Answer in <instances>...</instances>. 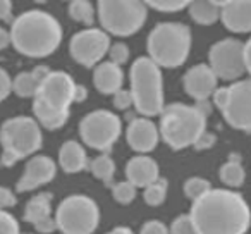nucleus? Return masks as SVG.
Masks as SVG:
<instances>
[{
	"mask_svg": "<svg viewBox=\"0 0 251 234\" xmlns=\"http://www.w3.org/2000/svg\"><path fill=\"white\" fill-rule=\"evenodd\" d=\"M189 215L198 234H246L251 227V207L230 188H212L196 198Z\"/></svg>",
	"mask_w": 251,
	"mask_h": 234,
	"instance_id": "obj_1",
	"label": "nucleus"
},
{
	"mask_svg": "<svg viewBox=\"0 0 251 234\" xmlns=\"http://www.w3.org/2000/svg\"><path fill=\"white\" fill-rule=\"evenodd\" d=\"M9 40L23 55L47 57L59 49L62 26L49 12L28 11L14 19Z\"/></svg>",
	"mask_w": 251,
	"mask_h": 234,
	"instance_id": "obj_2",
	"label": "nucleus"
},
{
	"mask_svg": "<svg viewBox=\"0 0 251 234\" xmlns=\"http://www.w3.org/2000/svg\"><path fill=\"white\" fill-rule=\"evenodd\" d=\"M206 130V114L198 105L171 104L160 112V140L172 150L193 147L198 136Z\"/></svg>",
	"mask_w": 251,
	"mask_h": 234,
	"instance_id": "obj_3",
	"label": "nucleus"
},
{
	"mask_svg": "<svg viewBox=\"0 0 251 234\" xmlns=\"http://www.w3.org/2000/svg\"><path fill=\"white\" fill-rule=\"evenodd\" d=\"M43 145L42 126L35 117L16 115L0 126V165L12 167L19 160L40 152Z\"/></svg>",
	"mask_w": 251,
	"mask_h": 234,
	"instance_id": "obj_4",
	"label": "nucleus"
},
{
	"mask_svg": "<svg viewBox=\"0 0 251 234\" xmlns=\"http://www.w3.org/2000/svg\"><path fill=\"white\" fill-rule=\"evenodd\" d=\"M131 95L134 108L145 117L160 115L165 107L164 98V78L160 66L150 57H140L131 67Z\"/></svg>",
	"mask_w": 251,
	"mask_h": 234,
	"instance_id": "obj_5",
	"label": "nucleus"
},
{
	"mask_svg": "<svg viewBox=\"0 0 251 234\" xmlns=\"http://www.w3.org/2000/svg\"><path fill=\"white\" fill-rule=\"evenodd\" d=\"M191 50V31L179 23H162L148 36L150 59L160 67H179Z\"/></svg>",
	"mask_w": 251,
	"mask_h": 234,
	"instance_id": "obj_6",
	"label": "nucleus"
},
{
	"mask_svg": "<svg viewBox=\"0 0 251 234\" xmlns=\"http://www.w3.org/2000/svg\"><path fill=\"white\" fill-rule=\"evenodd\" d=\"M53 219L60 234H93L100 224V207L88 195H69L59 203Z\"/></svg>",
	"mask_w": 251,
	"mask_h": 234,
	"instance_id": "obj_7",
	"label": "nucleus"
},
{
	"mask_svg": "<svg viewBox=\"0 0 251 234\" xmlns=\"http://www.w3.org/2000/svg\"><path fill=\"white\" fill-rule=\"evenodd\" d=\"M98 18L105 31L131 36L147 21L145 0H98Z\"/></svg>",
	"mask_w": 251,
	"mask_h": 234,
	"instance_id": "obj_8",
	"label": "nucleus"
},
{
	"mask_svg": "<svg viewBox=\"0 0 251 234\" xmlns=\"http://www.w3.org/2000/svg\"><path fill=\"white\" fill-rule=\"evenodd\" d=\"M122 133V121L115 112L98 108L86 114L79 123L81 141L88 148L108 154Z\"/></svg>",
	"mask_w": 251,
	"mask_h": 234,
	"instance_id": "obj_9",
	"label": "nucleus"
},
{
	"mask_svg": "<svg viewBox=\"0 0 251 234\" xmlns=\"http://www.w3.org/2000/svg\"><path fill=\"white\" fill-rule=\"evenodd\" d=\"M210 67L219 79L236 81L246 73L244 64V43L227 38L220 40L210 49L208 53Z\"/></svg>",
	"mask_w": 251,
	"mask_h": 234,
	"instance_id": "obj_10",
	"label": "nucleus"
},
{
	"mask_svg": "<svg viewBox=\"0 0 251 234\" xmlns=\"http://www.w3.org/2000/svg\"><path fill=\"white\" fill-rule=\"evenodd\" d=\"M222 117L232 130L251 133V81H237L227 86V98L220 108Z\"/></svg>",
	"mask_w": 251,
	"mask_h": 234,
	"instance_id": "obj_11",
	"label": "nucleus"
},
{
	"mask_svg": "<svg viewBox=\"0 0 251 234\" xmlns=\"http://www.w3.org/2000/svg\"><path fill=\"white\" fill-rule=\"evenodd\" d=\"M110 49V38L107 31L97 28H90L79 31L71 40V55L77 64L84 67H93L107 55Z\"/></svg>",
	"mask_w": 251,
	"mask_h": 234,
	"instance_id": "obj_12",
	"label": "nucleus"
},
{
	"mask_svg": "<svg viewBox=\"0 0 251 234\" xmlns=\"http://www.w3.org/2000/svg\"><path fill=\"white\" fill-rule=\"evenodd\" d=\"M74 90L76 83L69 74L64 71H50L40 84L35 98H40L47 105L59 110H69L71 105L74 104Z\"/></svg>",
	"mask_w": 251,
	"mask_h": 234,
	"instance_id": "obj_13",
	"label": "nucleus"
},
{
	"mask_svg": "<svg viewBox=\"0 0 251 234\" xmlns=\"http://www.w3.org/2000/svg\"><path fill=\"white\" fill-rule=\"evenodd\" d=\"M57 176V164L49 155H31L21 178L16 182V193H28L49 184Z\"/></svg>",
	"mask_w": 251,
	"mask_h": 234,
	"instance_id": "obj_14",
	"label": "nucleus"
},
{
	"mask_svg": "<svg viewBox=\"0 0 251 234\" xmlns=\"http://www.w3.org/2000/svg\"><path fill=\"white\" fill-rule=\"evenodd\" d=\"M126 141L136 154H150L160 141V131L150 117H145V115L136 117V119H131L129 126L126 130Z\"/></svg>",
	"mask_w": 251,
	"mask_h": 234,
	"instance_id": "obj_15",
	"label": "nucleus"
},
{
	"mask_svg": "<svg viewBox=\"0 0 251 234\" xmlns=\"http://www.w3.org/2000/svg\"><path fill=\"white\" fill-rule=\"evenodd\" d=\"M184 90L191 98L198 100H208L217 90V83L219 78L213 73V69L206 64H198V66L191 67L188 73L184 74Z\"/></svg>",
	"mask_w": 251,
	"mask_h": 234,
	"instance_id": "obj_16",
	"label": "nucleus"
},
{
	"mask_svg": "<svg viewBox=\"0 0 251 234\" xmlns=\"http://www.w3.org/2000/svg\"><path fill=\"white\" fill-rule=\"evenodd\" d=\"M124 174L126 179L133 182L136 188H145L160 178V167L158 162L148 154H136L126 162Z\"/></svg>",
	"mask_w": 251,
	"mask_h": 234,
	"instance_id": "obj_17",
	"label": "nucleus"
},
{
	"mask_svg": "<svg viewBox=\"0 0 251 234\" xmlns=\"http://www.w3.org/2000/svg\"><path fill=\"white\" fill-rule=\"evenodd\" d=\"M224 26L234 33H251V0H230L220 9Z\"/></svg>",
	"mask_w": 251,
	"mask_h": 234,
	"instance_id": "obj_18",
	"label": "nucleus"
},
{
	"mask_svg": "<svg viewBox=\"0 0 251 234\" xmlns=\"http://www.w3.org/2000/svg\"><path fill=\"white\" fill-rule=\"evenodd\" d=\"M93 83L100 93L114 95L124 84V73H122L121 66L112 60L98 62L93 73Z\"/></svg>",
	"mask_w": 251,
	"mask_h": 234,
	"instance_id": "obj_19",
	"label": "nucleus"
},
{
	"mask_svg": "<svg viewBox=\"0 0 251 234\" xmlns=\"http://www.w3.org/2000/svg\"><path fill=\"white\" fill-rule=\"evenodd\" d=\"M88 155L79 141L69 140L59 148V165L66 174H77L88 169Z\"/></svg>",
	"mask_w": 251,
	"mask_h": 234,
	"instance_id": "obj_20",
	"label": "nucleus"
},
{
	"mask_svg": "<svg viewBox=\"0 0 251 234\" xmlns=\"http://www.w3.org/2000/svg\"><path fill=\"white\" fill-rule=\"evenodd\" d=\"M50 69L47 66H38L29 73H21L12 79V91L21 98H35L40 84L47 78Z\"/></svg>",
	"mask_w": 251,
	"mask_h": 234,
	"instance_id": "obj_21",
	"label": "nucleus"
},
{
	"mask_svg": "<svg viewBox=\"0 0 251 234\" xmlns=\"http://www.w3.org/2000/svg\"><path fill=\"white\" fill-rule=\"evenodd\" d=\"M33 114H35V119L38 121L40 126L49 131L60 130L66 126L67 119H69V110L53 108L40 98H33Z\"/></svg>",
	"mask_w": 251,
	"mask_h": 234,
	"instance_id": "obj_22",
	"label": "nucleus"
},
{
	"mask_svg": "<svg viewBox=\"0 0 251 234\" xmlns=\"http://www.w3.org/2000/svg\"><path fill=\"white\" fill-rule=\"evenodd\" d=\"M52 202H53V195L50 191L36 193L26 203L23 219L29 224H36L40 220L50 217L52 215Z\"/></svg>",
	"mask_w": 251,
	"mask_h": 234,
	"instance_id": "obj_23",
	"label": "nucleus"
},
{
	"mask_svg": "<svg viewBox=\"0 0 251 234\" xmlns=\"http://www.w3.org/2000/svg\"><path fill=\"white\" fill-rule=\"evenodd\" d=\"M219 178L227 188H241L244 184V181H246V171H244L243 164H241V157L230 155L229 160L220 165Z\"/></svg>",
	"mask_w": 251,
	"mask_h": 234,
	"instance_id": "obj_24",
	"label": "nucleus"
},
{
	"mask_svg": "<svg viewBox=\"0 0 251 234\" xmlns=\"http://www.w3.org/2000/svg\"><path fill=\"white\" fill-rule=\"evenodd\" d=\"M188 7L193 21H196L198 25L208 26L220 19V7L212 4L210 0H193Z\"/></svg>",
	"mask_w": 251,
	"mask_h": 234,
	"instance_id": "obj_25",
	"label": "nucleus"
},
{
	"mask_svg": "<svg viewBox=\"0 0 251 234\" xmlns=\"http://www.w3.org/2000/svg\"><path fill=\"white\" fill-rule=\"evenodd\" d=\"M88 169L90 172L93 174V178L97 181L103 182V184L110 186L112 181H114V176H115V162L114 158L110 157L108 154H100L90 160L88 164Z\"/></svg>",
	"mask_w": 251,
	"mask_h": 234,
	"instance_id": "obj_26",
	"label": "nucleus"
},
{
	"mask_svg": "<svg viewBox=\"0 0 251 234\" xmlns=\"http://www.w3.org/2000/svg\"><path fill=\"white\" fill-rule=\"evenodd\" d=\"M169 182L165 178H158L143 188V200L148 207H160L167 200Z\"/></svg>",
	"mask_w": 251,
	"mask_h": 234,
	"instance_id": "obj_27",
	"label": "nucleus"
},
{
	"mask_svg": "<svg viewBox=\"0 0 251 234\" xmlns=\"http://www.w3.org/2000/svg\"><path fill=\"white\" fill-rule=\"evenodd\" d=\"M69 16L77 23L83 25H93L95 19V9L88 0H71L69 4Z\"/></svg>",
	"mask_w": 251,
	"mask_h": 234,
	"instance_id": "obj_28",
	"label": "nucleus"
},
{
	"mask_svg": "<svg viewBox=\"0 0 251 234\" xmlns=\"http://www.w3.org/2000/svg\"><path fill=\"white\" fill-rule=\"evenodd\" d=\"M212 182L208 179L201 178V176H191L184 181L182 184V191H184V196L191 202H195L196 198H200L201 195H205L208 189H212Z\"/></svg>",
	"mask_w": 251,
	"mask_h": 234,
	"instance_id": "obj_29",
	"label": "nucleus"
},
{
	"mask_svg": "<svg viewBox=\"0 0 251 234\" xmlns=\"http://www.w3.org/2000/svg\"><path fill=\"white\" fill-rule=\"evenodd\" d=\"M112 186V198L114 202H117L119 205H129L136 200V195H138V188L129 182L127 179L126 181H119L115 184H110Z\"/></svg>",
	"mask_w": 251,
	"mask_h": 234,
	"instance_id": "obj_30",
	"label": "nucleus"
},
{
	"mask_svg": "<svg viewBox=\"0 0 251 234\" xmlns=\"http://www.w3.org/2000/svg\"><path fill=\"white\" fill-rule=\"evenodd\" d=\"M169 233L171 234H198L195 224L191 220L189 213H181L172 220L171 227H169Z\"/></svg>",
	"mask_w": 251,
	"mask_h": 234,
	"instance_id": "obj_31",
	"label": "nucleus"
},
{
	"mask_svg": "<svg viewBox=\"0 0 251 234\" xmlns=\"http://www.w3.org/2000/svg\"><path fill=\"white\" fill-rule=\"evenodd\" d=\"M193 0H145V4L162 12H176L188 7Z\"/></svg>",
	"mask_w": 251,
	"mask_h": 234,
	"instance_id": "obj_32",
	"label": "nucleus"
},
{
	"mask_svg": "<svg viewBox=\"0 0 251 234\" xmlns=\"http://www.w3.org/2000/svg\"><path fill=\"white\" fill-rule=\"evenodd\" d=\"M0 234H21L18 219L7 208H0Z\"/></svg>",
	"mask_w": 251,
	"mask_h": 234,
	"instance_id": "obj_33",
	"label": "nucleus"
},
{
	"mask_svg": "<svg viewBox=\"0 0 251 234\" xmlns=\"http://www.w3.org/2000/svg\"><path fill=\"white\" fill-rule=\"evenodd\" d=\"M112 104H114V107L117 108V110H127L129 107H133L134 102H133V95H131V91L127 90H117L114 95H112Z\"/></svg>",
	"mask_w": 251,
	"mask_h": 234,
	"instance_id": "obj_34",
	"label": "nucleus"
},
{
	"mask_svg": "<svg viewBox=\"0 0 251 234\" xmlns=\"http://www.w3.org/2000/svg\"><path fill=\"white\" fill-rule=\"evenodd\" d=\"M108 57H110L112 62L115 64H124L127 62V59H129V49L124 45V43H115V45H112L110 43V49H108Z\"/></svg>",
	"mask_w": 251,
	"mask_h": 234,
	"instance_id": "obj_35",
	"label": "nucleus"
},
{
	"mask_svg": "<svg viewBox=\"0 0 251 234\" xmlns=\"http://www.w3.org/2000/svg\"><path fill=\"white\" fill-rule=\"evenodd\" d=\"M140 234H171L169 226L158 219H150L141 226Z\"/></svg>",
	"mask_w": 251,
	"mask_h": 234,
	"instance_id": "obj_36",
	"label": "nucleus"
},
{
	"mask_svg": "<svg viewBox=\"0 0 251 234\" xmlns=\"http://www.w3.org/2000/svg\"><path fill=\"white\" fill-rule=\"evenodd\" d=\"M215 143H217V136L213 133H208V131L205 130L198 136V140L193 143V148H195L196 152H205V150H210Z\"/></svg>",
	"mask_w": 251,
	"mask_h": 234,
	"instance_id": "obj_37",
	"label": "nucleus"
},
{
	"mask_svg": "<svg viewBox=\"0 0 251 234\" xmlns=\"http://www.w3.org/2000/svg\"><path fill=\"white\" fill-rule=\"evenodd\" d=\"M11 91H12L11 76L7 74V71L0 67V102H4L11 95Z\"/></svg>",
	"mask_w": 251,
	"mask_h": 234,
	"instance_id": "obj_38",
	"label": "nucleus"
},
{
	"mask_svg": "<svg viewBox=\"0 0 251 234\" xmlns=\"http://www.w3.org/2000/svg\"><path fill=\"white\" fill-rule=\"evenodd\" d=\"M16 203H18L16 193H12V189L5 186H0V208H11V207H16Z\"/></svg>",
	"mask_w": 251,
	"mask_h": 234,
	"instance_id": "obj_39",
	"label": "nucleus"
},
{
	"mask_svg": "<svg viewBox=\"0 0 251 234\" xmlns=\"http://www.w3.org/2000/svg\"><path fill=\"white\" fill-rule=\"evenodd\" d=\"M33 227H35V231L38 234H52L57 231V224H55V219H53L52 215L47 217V219L40 220V222L33 224Z\"/></svg>",
	"mask_w": 251,
	"mask_h": 234,
	"instance_id": "obj_40",
	"label": "nucleus"
},
{
	"mask_svg": "<svg viewBox=\"0 0 251 234\" xmlns=\"http://www.w3.org/2000/svg\"><path fill=\"white\" fill-rule=\"evenodd\" d=\"M12 16V4L11 0H0V19L9 21Z\"/></svg>",
	"mask_w": 251,
	"mask_h": 234,
	"instance_id": "obj_41",
	"label": "nucleus"
},
{
	"mask_svg": "<svg viewBox=\"0 0 251 234\" xmlns=\"http://www.w3.org/2000/svg\"><path fill=\"white\" fill-rule=\"evenodd\" d=\"M244 64H246V73L251 74V38L244 43Z\"/></svg>",
	"mask_w": 251,
	"mask_h": 234,
	"instance_id": "obj_42",
	"label": "nucleus"
},
{
	"mask_svg": "<svg viewBox=\"0 0 251 234\" xmlns=\"http://www.w3.org/2000/svg\"><path fill=\"white\" fill-rule=\"evenodd\" d=\"M88 97V90L83 86V84H76V90H74V102H84Z\"/></svg>",
	"mask_w": 251,
	"mask_h": 234,
	"instance_id": "obj_43",
	"label": "nucleus"
},
{
	"mask_svg": "<svg viewBox=\"0 0 251 234\" xmlns=\"http://www.w3.org/2000/svg\"><path fill=\"white\" fill-rule=\"evenodd\" d=\"M9 43H11V40H9V31H5L4 28H0V50H4Z\"/></svg>",
	"mask_w": 251,
	"mask_h": 234,
	"instance_id": "obj_44",
	"label": "nucleus"
},
{
	"mask_svg": "<svg viewBox=\"0 0 251 234\" xmlns=\"http://www.w3.org/2000/svg\"><path fill=\"white\" fill-rule=\"evenodd\" d=\"M105 234H134V233H133V229H131V227L117 226V227H114V229L108 231V233H105Z\"/></svg>",
	"mask_w": 251,
	"mask_h": 234,
	"instance_id": "obj_45",
	"label": "nucleus"
},
{
	"mask_svg": "<svg viewBox=\"0 0 251 234\" xmlns=\"http://www.w3.org/2000/svg\"><path fill=\"white\" fill-rule=\"evenodd\" d=\"M210 2H212V4H215L217 7H220V9H222V7H226V5L229 4L230 0H210Z\"/></svg>",
	"mask_w": 251,
	"mask_h": 234,
	"instance_id": "obj_46",
	"label": "nucleus"
},
{
	"mask_svg": "<svg viewBox=\"0 0 251 234\" xmlns=\"http://www.w3.org/2000/svg\"><path fill=\"white\" fill-rule=\"evenodd\" d=\"M23 234V233H21ZM26 234H33V233H26ZM35 234H38V233H35Z\"/></svg>",
	"mask_w": 251,
	"mask_h": 234,
	"instance_id": "obj_47",
	"label": "nucleus"
}]
</instances>
